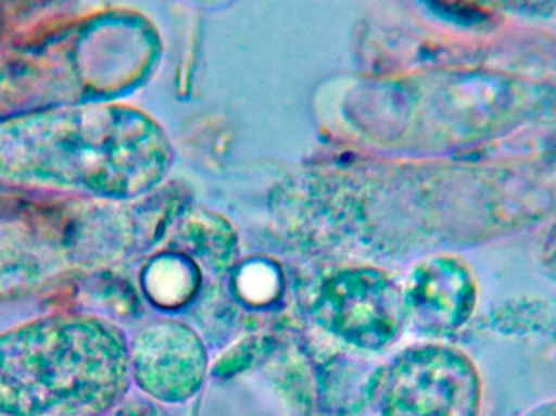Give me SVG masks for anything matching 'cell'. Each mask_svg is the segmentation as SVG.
Here are the masks:
<instances>
[{"label": "cell", "mask_w": 556, "mask_h": 416, "mask_svg": "<svg viewBox=\"0 0 556 416\" xmlns=\"http://www.w3.org/2000/svg\"><path fill=\"white\" fill-rule=\"evenodd\" d=\"M201 345L176 324H162L140 333L134 343V365L146 382L168 375H192L201 369Z\"/></svg>", "instance_id": "obj_4"}, {"label": "cell", "mask_w": 556, "mask_h": 416, "mask_svg": "<svg viewBox=\"0 0 556 416\" xmlns=\"http://www.w3.org/2000/svg\"><path fill=\"white\" fill-rule=\"evenodd\" d=\"M129 352L116 327L49 316L0 333V416H97L126 388Z\"/></svg>", "instance_id": "obj_2"}, {"label": "cell", "mask_w": 556, "mask_h": 416, "mask_svg": "<svg viewBox=\"0 0 556 416\" xmlns=\"http://www.w3.org/2000/svg\"><path fill=\"white\" fill-rule=\"evenodd\" d=\"M238 285L254 301L269 300L278 290V268L270 262H251L241 268Z\"/></svg>", "instance_id": "obj_7"}, {"label": "cell", "mask_w": 556, "mask_h": 416, "mask_svg": "<svg viewBox=\"0 0 556 416\" xmlns=\"http://www.w3.org/2000/svg\"><path fill=\"white\" fill-rule=\"evenodd\" d=\"M199 285V268L182 254H162L146 268L147 291L163 304L188 300Z\"/></svg>", "instance_id": "obj_6"}, {"label": "cell", "mask_w": 556, "mask_h": 416, "mask_svg": "<svg viewBox=\"0 0 556 416\" xmlns=\"http://www.w3.org/2000/svg\"><path fill=\"white\" fill-rule=\"evenodd\" d=\"M399 291L375 268L339 272L324 283L320 313L340 332L359 342L388 339L399 319Z\"/></svg>", "instance_id": "obj_3"}, {"label": "cell", "mask_w": 556, "mask_h": 416, "mask_svg": "<svg viewBox=\"0 0 556 416\" xmlns=\"http://www.w3.org/2000/svg\"><path fill=\"white\" fill-rule=\"evenodd\" d=\"M528 416H556V402L542 405L538 411L531 412Z\"/></svg>", "instance_id": "obj_8"}, {"label": "cell", "mask_w": 556, "mask_h": 416, "mask_svg": "<svg viewBox=\"0 0 556 416\" xmlns=\"http://www.w3.org/2000/svg\"><path fill=\"white\" fill-rule=\"evenodd\" d=\"M176 242L202 259L208 267L218 268L230 264L237 238L224 219L198 215L182 225L176 235Z\"/></svg>", "instance_id": "obj_5"}, {"label": "cell", "mask_w": 556, "mask_h": 416, "mask_svg": "<svg viewBox=\"0 0 556 416\" xmlns=\"http://www.w3.org/2000/svg\"><path fill=\"white\" fill-rule=\"evenodd\" d=\"M173 149L142 111L85 104L0 124V179L127 201L168 175Z\"/></svg>", "instance_id": "obj_1"}]
</instances>
